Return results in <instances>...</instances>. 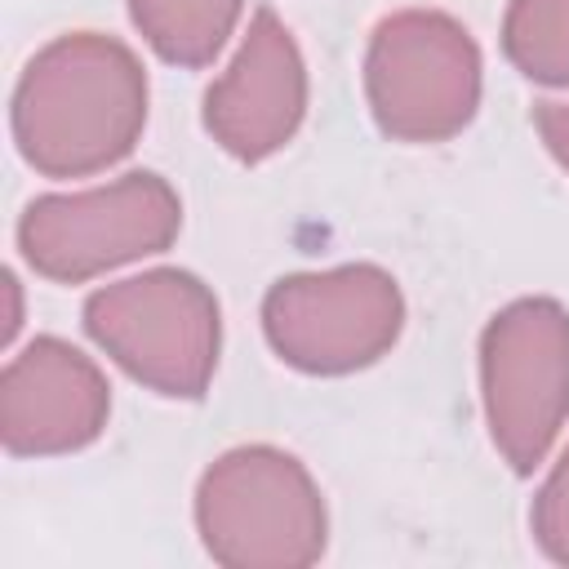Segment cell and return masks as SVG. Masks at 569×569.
<instances>
[{
	"label": "cell",
	"mask_w": 569,
	"mask_h": 569,
	"mask_svg": "<svg viewBox=\"0 0 569 569\" xmlns=\"http://www.w3.org/2000/svg\"><path fill=\"white\" fill-rule=\"evenodd\" d=\"M529 525H533L542 556L556 565H569V445H565L560 462L551 467V476L542 480V489L533 493Z\"/></svg>",
	"instance_id": "cell-12"
},
{
	"label": "cell",
	"mask_w": 569,
	"mask_h": 569,
	"mask_svg": "<svg viewBox=\"0 0 569 569\" xmlns=\"http://www.w3.org/2000/svg\"><path fill=\"white\" fill-rule=\"evenodd\" d=\"M178 191L160 173L133 169L89 191L31 200L18 218V249L36 276L80 284L124 262L164 253L178 240Z\"/></svg>",
	"instance_id": "cell-4"
},
{
	"label": "cell",
	"mask_w": 569,
	"mask_h": 569,
	"mask_svg": "<svg viewBox=\"0 0 569 569\" xmlns=\"http://www.w3.org/2000/svg\"><path fill=\"white\" fill-rule=\"evenodd\" d=\"M533 124H538V138L551 151V160L569 173V102H538Z\"/></svg>",
	"instance_id": "cell-13"
},
{
	"label": "cell",
	"mask_w": 569,
	"mask_h": 569,
	"mask_svg": "<svg viewBox=\"0 0 569 569\" xmlns=\"http://www.w3.org/2000/svg\"><path fill=\"white\" fill-rule=\"evenodd\" d=\"M13 142L44 178H89L120 164L147 124V71L102 31L49 40L18 76Z\"/></svg>",
	"instance_id": "cell-1"
},
{
	"label": "cell",
	"mask_w": 569,
	"mask_h": 569,
	"mask_svg": "<svg viewBox=\"0 0 569 569\" xmlns=\"http://www.w3.org/2000/svg\"><path fill=\"white\" fill-rule=\"evenodd\" d=\"M307 116V62L276 9H258L231 67L204 89V129L213 142L258 164L276 156Z\"/></svg>",
	"instance_id": "cell-8"
},
{
	"label": "cell",
	"mask_w": 569,
	"mask_h": 569,
	"mask_svg": "<svg viewBox=\"0 0 569 569\" xmlns=\"http://www.w3.org/2000/svg\"><path fill=\"white\" fill-rule=\"evenodd\" d=\"M196 529L227 569H307L329 542L320 485L276 445H240L204 467Z\"/></svg>",
	"instance_id": "cell-2"
},
{
	"label": "cell",
	"mask_w": 569,
	"mask_h": 569,
	"mask_svg": "<svg viewBox=\"0 0 569 569\" xmlns=\"http://www.w3.org/2000/svg\"><path fill=\"white\" fill-rule=\"evenodd\" d=\"M244 0H129L142 40L173 67H204L236 31Z\"/></svg>",
	"instance_id": "cell-10"
},
{
	"label": "cell",
	"mask_w": 569,
	"mask_h": 569,
	"mask_svg": "<svg viewBox=\"0 0 569 569\" xmlns=\"http://www.w3.org/2000/svg\"><path fill=\"white\" fill-rule=\"evenodd\" d=\"M405 329V298L391 271L347 262L280 276L262 298V333L298 373H356L382 360Z\"/></svg>",
	"instance_id": "cell-6"
},
{
	"label": "cell",
	"mask_w": 569,
	"mask_h": 569,
	"mask_svg": "<svg viewBox=\"0 0 569 569\" xmlns=\"http://www.w3.org/2000/svg\"><path fill=\"white\" fill-rule=\"evenodd\" d=\"M111 387L71 342L31 338L0 373V440L13 458L76 453L102 436Z\"/></svg>",
	"instance_id": "cell-9"
},
{
	"label": "cell",
	"mask_w": 569,
	"mask_h": 569,
	"mask_svg": "<svg viewBox=\"0 0 569 569\" xmlns=\"http://www.w3.org/2000/svg\"><path fill=\"white\" fill-rule=\"evenodd\" d=\"M480 400L493 449L529 476L569 418V311L556 298H516L489 316Z\"/></svg>",
	"instance_id": "cell-7"
},
{
	"label": "cell",
	"mask_w": 569,
	"mask_h": 569,
	"mask_svg": "<svg viewBox=\"0 0 569 569\" xmlns=\"http://www.w3.org/2000/svg\"><path fill=\"white\" fill-rule=\"evenodd\" d=\"M365 93L378 129L396 142H445L480 107V49L440 9L382 18L365 53Z\"/></svg>",
	"instance_id": "cell-5"
},
{
	"label": "cell",
	"mask_w": 569,
	"mask_h": 569,
	"mask_svg": "<svg viewBox=\"0 0 569 569\" xmlns=\"http://www.w3.org/2000/svg\"><path fill=\"white\" fill-rule=\"evenodd\" d=\"M502 53L525 80L569 89V0H511Z\"/></svg>",
	"instance_id": "cell-11"
},
{
	"label": "cell",
	"mask_w": 569,
	"mask_h": 569,
	"mask_svg": "<svg viewBox=\"0 0 569 569\" xmlns=\"http://www.w3.org/2000/svg\"><path fill=\"white\" fill-rule=\"evenodd\" d=\"M84 329L129 378L169 400H200L222 351L218 298L182 267H151L93 289Z\"/></svg>",
	"instance_id": "cell-3"
}]
</instances>
